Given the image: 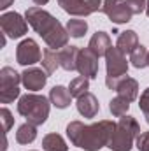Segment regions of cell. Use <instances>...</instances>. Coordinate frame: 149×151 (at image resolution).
I'll return each instance as SVG.
<instances>
[{
  "label": "cell",
  "mask_w": 149,
  "mask_h": 151,
  "mask_svg": "<svg viewBox=\"0 0 149 151\" xmlns=\"http://www.w3.org/2000/svg\"><path fill=\"white\" fill-rule=\"evenodd\" d=\"M146 14H148V18H149V0H146V11H144Z\"/></svg>",
  "instance_id": "d6a6232c"
},
{
  "label": "cell",
  "mask_w": 149,
  "mask_h": 151,
  "mask_svg": "<svg viewBox=\"0 0 149 151\" xmlns=\"http://www.w3.org/2000/svg\"><path fill=\"white\" fill-rule=\"evenodd\" d=\"M62 9L72 16H90L93 14V9L88 0H58Z\"/></svg>",
  "instance_id": "7c38bea8"
},
{
  "label": "cell",
  "mask_w": 149,
  "mask_h": 151,
  "mask_svg": "<svg viewBox=\"0 0 149 151\" xmlns=\"http://www.w3.org/2000/svg\"><path fill=\"white\" fill-rule=\"evenodd\" d=\"M126 4L130 5L133 14H140L146 11V0H126Z\"/></svg>",
  "instance_id": "f1b7e54d"
},
{
  "label": "cell",
  "mask_w": 149,
  "mask_h": 151,
  "mask_svg": "<svg viewBox=\"0 0 149 151\" xmlns=\"http://www.w3.org/2000/svg\"><path fill=\"white\" fill-rule=\"evenodd\" d=\"M42 148L44 151H69V146L65 142V139L60 134H47L42 139Z\"/></svg>",
  "instance_id": "d6986e66"
},
{
  "label": "cell",
  "mask_w": 149,
  "mask_h": 151,
  "mask_svg": "<svg viewBox=\"0 0 149 151\" xmlns=\"http://www.w3.org/2000/svg\"><path fill=\"white\" fill-rule=\"evenodd\" d=\"M0 119H2V123H4V132L7 134L9 130H11V127L14 125V118H12V114L9 113V109H2L0 111Z\"/></svg>",
  "instance_id": "4316f807"
},
{
  "label": "cell",
  "mask_w": 149,
  "mask_h": 151,
  "mask_svg": "<svg viewBox=\"0 0 149 151\" xmlns=\"http://www.w3.org/2000/svg\"><path fill=\"white\" fill-rule=\"evenodd\" d=\"M116 123L102 119L93 125H84L81 121H72L67 125V135L70 142L84 151H98L109 144L114 134Z\"/></svg>",
  "instance_id": "6da1fadb"
},
{
  "label": "cell",
  "mask_w": 149,
  "mask_h": 151,
  "mask_svg": "<svg viewBox=\"0 0 149 151\" xmlns=\"http://www.w3.org/2000/svg\"><path fill=\"white\" fill-rule=\"evenodd\" d=\"M0 27L4 35L11 39L23 37L28 32V21L23 19V16L18 12H4L0 18Z\"/></svg>",
  "instance_id": "8992f818"
},
{
  "label": "cell",
  "mask_w": 149,
  "mask_h": 151,
  "mask_svg": "<svg viewBox=\"0 0 149 151\" xmlns=\"http://www.w3.org/2000/svg\"><path fill=\"white\" fill-rule=\"evenodd\" d=\"M139 135H140V127L137 119L133 116L125 114L116 123L114 134H112L107 148H111L112 151H130L133 146V141H137Z\"/></svg>",
  "instance_id": "3957f363"
},
{
  "label": "cell",
  "mask_w": 149,
  "mask_h": 151,
  "mask_svg": "<svg viewBox=\"0 0 149 151\" xmlns=\"http://www.w3.org/2000/svg\"><path fill=\"white\" fill-rule=\"evenodd\" d=\"M88 47L100 58V56H105V53L109 51L112 47L111 44V37L105 34V32H97L93 37L90 39V44H88Z\"/></svg>",
  "instance_id": "2e32d148"
},
{
  "label": "cell",
  "mask_w": 149,
  "mask_h": 151,
  "mask_svg": "<svg viewBox=\"0 0 149 151\" xmlns=\"http://www.w3.org/2000/svg\"><path fill=\"white\" fill-rule=\"evenodd\" d=\"M21 83V74H18L12 67H4L0 70V90L16 88Z\"/></svg>",
  "instance_id": "ac0fdd59"
},
{
  "label": "cell",
  "mask_w": 149,
  "mask_h": 151,
  "mask_svg": "<svg viewBox=\"0 0 149 151\" xmlns=\"http://www.w3.org/2000/svg\"><path fill=\"white\" fill-rule=\"evenodd\" d=\"M34 2H35V5H46L49 0H34Z\"/></svg>",
  "instance_id": "1f68e13d"
},
{
  "label": "cell",
  "mask_w": 149,
  "mask_h": 151,
  "mask_svg": "<svg viewBox=\"0 0 149 151\" xmlns=\"http://www.w3.org/2000/svg\"><path fill=\"white\" fill-rule=\"evenodd\" d=\"M77 56H79V47L77 46H65L58 51V60L60 67L65 70H77Z\"/></svg>",
  "instance_id": "4fadbf2b"
},
{
  "label": "cell",
  "mask_w": 149,
  "mask_h": 151,
  "mask_svg": "<svg viewBox=\"0 0 149 151\" xmlns=\"http://www.w3.org/2000/svg\"><path fill=\"white\" fill-rule=\"evenodd\" d=\"M90 90V79L88 77H75L70 81V84H69V91H70V95L75 97V99H79L81 95H84L86 91Z\"/></svg>",
  "instance_id": "603a6c76"
},
{
  "label": "cell",
  "mask_w": 149,
  "mask_h": 151,
  "mask_svg": "<svg viewBox=\"0 0 149 151\" xmlns=\"http://www.w3.org/2000/svg\"><path fill=\"white\" fill-rule=\"evenodd\" d=\"M148 65H149V56H148Z\"/></svg>",
  "instance_id": "836d02e7"
},
{
  "label": "cell",
  "mask_w": 149,
  "mask_h": 151,
  "mask_svg": "<svg viewBox=\"0 0 149 151\" xmlns=\"http://www.w3.org/2000/svg\"><path fill=\"white\" fill-rule=\"evenodd\" d=\"M116 91H117L119 97L126 99L128 102H133V100L137 99V95H139V83H137L133 77H128V76H126V77H123V79L117 83Z\"/></svg>",
  "instance_id": "5bb4252c"
},
{
  "label": "cell",
  "mask_w": 149,
  "mask_h": 151,
  "mask_svg": "<svg viewBox=\"0 0 149 151\" xmlns=\"http://www.w3.org/2000/svg\"><path fill=\"white\" fill-rule=\"evenodd\" d=\"M139 107H140V111L144 113L146 121L149 123V88L148 90H144V93H142V97H140V104H139Z\"/></svg>",
  "instance_id": "83f0119b"
},
{
  "label": "cell",
  "mask_w": 149,
  "mask_h": 151,
  "mask_svg": "<svg viewBox=\"0 0 149 151\" xmlns=\"http://www.w3.org/2000/svg\"><path fill=\"white\" fill-rule=\"evenodd\" d=\"M105 69H107V77H105V86L109 90H116L117 83L126 76L128 72V62L126 55H123L116 46L111 47L105 53Z\"/></svg>",
  "instance_id": "5b68a950"
},
{
  "label": "cell",
  "mask_w": 149,
  "mask_h": 151,
  "mask_svg": "<svg viewBox=\"0 0 149 151\" xmlns=\"http://www.w3.org/2000/svg\"><path fill=\"white\" fill-rule=\"evenodd\" d=\"M86 30H88L86 19H69L67 21V32H69L70 37H75V39L82 37L86 34Z\"/></svg>",
  "instance_id": "cb8c5ba5"
},
{
  "label": "cell",
  "mask_w": 149,
  "mask_h": 151,
  "mask_svg": "<svg viewBox=\"0 0 149 151\" xmlns=\"http://www.w3.org/2000/svg\"><path fill=\"white\" fill-rule=\"evenodd\" d=\"M12 4H14V0H0V9H2V11H5V9H7V7H11Z\"/></svg>",
  "instance_id": "4dcf8cb0"
},
{
  "label": "cell",
  "mask_w": 149,
  "mask_h": 151,
  "mask_svg": "<svg viewBox=\"0 0 149 151\" xmlns=\"http://www.w3.org/2000/svg\"><path fill=\"white\" fill-rule=\"evenodd\" d=\"M75 106H77L79 114L84 116V118H95L98 114V111H100V104H98L97 97L93 93H90V91H86L84 95H81L77 99Z\"/></svg>",
  "instance_id": "8fae6325"
},
{
  "label": "cell",
  "mask_w": 149,
  "mask_h": 151,
  "mask_svg": "<svg viewBox=\"0 0 149 151\" xmlns=\"http://www.w3.org/2000/svg\"><path fill=\"white\" fill-rule=\"evenodd\" d=\"M49 100L54 107L58 109H65L70 106V100H72V95L69 91V88L58 84V86H53L51 91H49Z\"/></svg>",
  "instance_id": "9a60e30c"
},
{
  "label": "cell",
  "mask_w": 149,
  "mask_h": 151,
  "mask_svg": "<svg viewBox=\"0 0 149 151\" xmlns=\"http://www.w3.org/2000/svg\"><path fill=\"white\" fill-rule=\"evenodd\" d=\"M35 137H37V127L28 123V121L23 123L16 132V141L19 144H30V142L35 141Z\"/></svg>",
  "instance_id": "ffe728a7"
},
{
  "label": "cell",
  "mask_w": 149,
  "mask_h": 151,
  "mask_svg": "<svg viewBox=\"0 0 149 151\" xmlns=\"http://www.w3.org/2000/svg\"><path fill=\"white\" fill-rule=\"evenodd\" d=\"M49 102L51 100H47L44 95L27 93L18 102V113L23 118H27L28 123L39 127V125L46 123V119L49 116Z\"/></svg>",
  "instance_id": "277c9868"
},
{
  "label": "cell",
  "mask_w": 149,
  "mask_h": 151,
  "mask_svg": "<svg viewBox=\"0 0 149 151\" xmlns=\"http://www.w3.org/2000/svg\"><path fill=\"white\" fill-rule=\"evenodd\" d=\"M21 83L27 90L30 91H39L46 86L47 83V72L42 70V69H35V67H30L27 69L23 74H21Z\"/></svg>",
  "instance_id": "30bf717a"
},
{
  "label": "cell",
  "mask_w": 149,
  "mask_h": 151,
  "mask_svg": "<svg viewBox=\"0 0 149 151\" xmlns=\"http://www.w3.org/2000/svg\"><path fill=\"white\" fill-rule=\"evenodd\" d=\"M148 56H149V51L146 49V46H137L133 51H132V55H130V62H132V65L135 67V69H144V67H148Z\"/></svg>",
  "instance_id": "7402d4cb"
},
{
  "label": "cell",
  "mask_w": 149,
  "mask_h": 151,
  "mask_svg": "<svg viewBox=\"0 0 149 151\" xmlns=\"http://www.w3.org/2000/svg\"><path fill=\"white\" fill-rule=\"evenodd\" d=\"M42 58V53H40V47L34 39H25L18 44L16 47V60L19 65L23 67H28V65H34L40 62Z\"/></svg>",
  "instance_id": "ba28073f"
},
{
  "label": "cell",
  "mask_w": 149,
  "mask_h": 151,
  "mask_svg": "<svg viewBox=\"0 0 149 151\" xmlns=\"http://www.w3.org/2000/svg\"><path fill=\"white\" fill-rule=\"evenodd\" d=\"M19 97V88H7V90H0V102L2 104H11L14 102V99Z\"/></svg>",
  "instance_id": "484cf974"
},
{
  "label": "cell",
  "mask_w": 149,
  "mask_h": 151,
  "mask_svg": "<svg viewBox=\"0 0 149 151\" xmlns=\"http://www.w3.org/2000/svg\"><path fill=\"white\" fill-rule=\"evenodd\" d=\"M42 69L47 72V74H53L56 70V67H60V60H58V53L51 47H46L44 53H42Z\"/></svg>",
  "instance_id": "44dd1931"
},
{
  "label": "cell",
  "mask_w": 149,
  "mask_h": 151,
  "mask_svg": "<svg viewBox=\"0 0 149 151\" xmlns=\"http://www.w3.org/2000/svg\"><path fill=\"white\" fill-rule=\"evenodd\" d=\"M139 46V37L133 30H126V32H121L117 42H116V47L123 53V55H132V51Z\"/></svg>",
  "instance_id": "e0dca14e"
},
{
  "label": "cell",
  "mask_w": 149,
  "mask_h": 151,
  "mask_svg": "<svg viewBox=\"0 0 149 151\" xmlns=\"http://www.w3.org/2000/svg\"><path fill=\"white\" fill-rule=\"evenodd\" d=\"M77 72L82 76V77H88V79H95L98 76V56L90 47L79 49Z\"/></svg>",
  "instance_id": "9c48e42d"
},
{
  "label": "cell",
  "mask_w": 149,
  "mask_h": 151,
  "mask_svg": "<svg viewBox=\"0 0 149 151\" xmlns=\"http://www.w3.org/2000/svg\"><path fill=\"white\" fill-rule=\"evenodd\" d=\"M109 109H111L112 116H116V118H121V116H125V114L128 113V109H130V102L126 100V99H123V97H116V99H112L111 104H109Z\"/></svg>",
  "instance_id": "d4e9b609"
},
{
  "label": "cell",
  "mask_w": 149,
  "mask_h": 151,
  "mask_svg": "<svg viewBox=\"0 0 149 151\" xmlns=\"http://www.w3.org/2000/svg\"><path fill=\"white\" fill-rule=\"evenodd\" d=\"M137 150L139 151H149V132H142L137 137Z\"/></svg>",
  "instance_id": "f546056e"
},
{
  "label": "cell",
  "mask_w": 149,
  "mask_h": 151,
  "mask_svg": "<svg viewBox=\"0 0 149 151\" xmlns=\"http://www.w3.org/2000/svg\"><path fill=\"white\" fill-rule=\"evenodd\" d=\"M28 25L37 32L40 37L44 39V42L51 47V49H62L67 46L69 42V32L67 28H63V25L47 11H44L42 7H30L25 14Z\"/></svg>",
  "instance_id": "7a4b0ae2"
},
{
  "label": "cell",
  "mask_w": 149,
  "mask_h": 151,
  "mask_svg": "<svg viewBox=\"0 0 149 151\" xmlns=\"http://www.w3.org/2000/svg\"><path fill=\"white\" fill-rule=\"evenodd\" d=\"M102 12L116 25L128 23L132 19V16H133V12H132L130 5L126 4V0H104Z\"/></svg>",
  "instance_id": "52a82bcc"
}]
</instances>
